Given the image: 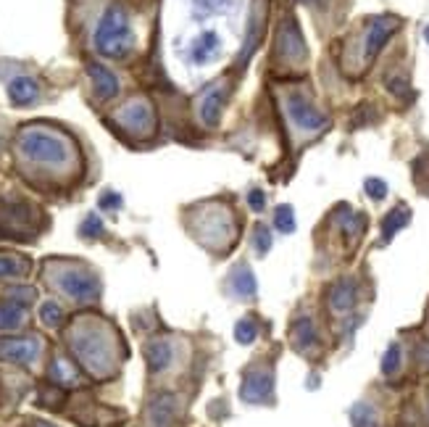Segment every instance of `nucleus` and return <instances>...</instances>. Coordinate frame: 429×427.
I'll return each mask as SVG.
<instances>
[{"label": "nucleus", "instance_id": "nucleus-1", "mask_svg": "<svg viewBox=\"0 0 429 427\" xmlns=\"http://www.w3.org/2000/svg\"><path fill=\"white\" fill-rule=\"evenodd\" d=\"M69 346L79 359V364L92 377H108L116 369L111 335L98 324H79L77 330L69 335Z\"/></svg>", "mask_w": 429, "mask_h": 427}, {"label": "nucleus", "instance_id": "nucleus-2", "mask_svg": "<svg viewBox=\"0 0 429 427\" xmlns=\"http://www.w3.org/2000/svg\"><path fill=\"white\" fill-rule=\"evenodd\" d=\"M95 51L105 58H124L134 45V35H132L130 16L124 11V6L111 3L103 11L98 27H95Z\"/></svg>", "mask_w": 429, "mask_h": 427}, {"label": "nucleus", "instance_id": "nucleus-3", "mask_svg": "<svg viewBox=\"0 0 429 427\" xmlns=\"http://www.w3.org/2000/svg\"><path fill=\"white\" fill-rule=\"evenodd\" d=\"M19 150L29 161L51 164V166H61L71 156V148L61 134L42 132V130H24L19 134Z\"/></svg>", "mask_w": 429, "mask_h": 427}, {"label": "nucleus", "instance_id": "nucleus-4", "mask_svg": "<svg viewBox=\"0 0 429 427\" xmlns=\"http://www.w3.org/2000/svg\"><path fill=\"white\" fill-rule=\"evenodd\" d=\"M58 288L64 290L69 298H74L79 304H87V301H95L100 295V282L92 272H85V269H66L58 277Z\"/></svg>", "mask_w": 429, "mask_h": 427}, {"label": "nucleus", "instance_id": "nucleus-5", "mask_svg": "<svg viewBox=\"0 0 429 427\" xmlns=\"http://www.w3.org/2000/svg\"><path fill=\"white\" fill-rule=\"evenodd\" d=\"M287 111H290V119L306 132H319L329 124V116L322 114L308 98H303L300 93H292L287 98Z\"/></svg>", "mask_w": 429, "mask_h": 427}, {"label": "nucleus", "instance_id": "nucleus-6", "mask_svg": "<svg viewBox=\"0 0 429 427\" xmlns=\"http://www.w3.org/2000/svg\"><path fill=\"white\" fill-rule=\"evenodd\" d=\"M274 390V377L266 369H247L240 385V399L245 403H263L272 399Z\"/></svg>", "mask_w": 429, "mask_h": 427}, {"label": "nucleus", "instance_id": "nucleus-7", "mask_svg": "<svg viewBox=\"0 0 429 427\" xmlns=\"http://www.w3.org/2000/svg\"><path fill=\"white\" fill-rule=\"evenodd\" d=\"M119 121L134 134H150L156 127V114L148 101H132L130 106H124V111L119 114Z\"/></svg>", "mask_w": 429, "mask_h": 427}, {"label": "nucleus", "instance_id": "nucleus-8", "mask_svg": "<svg viewBox=\"0 0 429 427\" xmlns=\"http://www.w3.org/2000/svg\"><path fill=\"white\" fill-rule=\"evenodd\" d=\"M398 29V19L395 16H379L369 24V32H366V40H364V58L371 61L374 55L385 48V42L390 40Z\"/></svg>", "mask_w": 429, "mask_h": 427}, {"label": "nucleus", "instance_id": "nucleus-9", "mask_svg": "<svg viewBox=\"0 0 429 427\" xmlns=\"http://www.w3.org/2000/svg\"><path fill=\"white\" fill-rule=\"evenodd\" d=\"M279 53L285 55L287 61H306V55H308V48H306V40L300 35L295 19H285L282 21V29H279Z\"/></svg>", "mask_w": 429, "mask_h": 427}, {"label": "nucleus", "instance_id": "nucleus-10", "mask_svg": "<svg viewBox=\"0 0 429 427\" xmlns=\"http://www.w3.org/2000/svg\"><path fill=\"white\" fill-rule=\"evenodd\" d=\"M40 356L37 338H16V340H0V359L13 364H32Z\"/></svg>", "mask_w": 429, "mask_h": 427}, {"label": "nucleus", "instance_id": "nucleus-11", "mask_svg": "<svg viewBox=\"0 0 429 427\" xmlns=\"http://www.w3.org/2000/svg\"><path fill=\"white\" fill-rule=\"evenodd\" d=\"M177 412H180V403H177V396L171 393H161L156 399L150 401L148 406V425L150 427H171L174 419H177Z\"/></svg>", "mask_w": 429, "mask_h": 427}, {"label": "nucleus", "instance_id": "nucleus-12", "mask_svg": "<svg viewBox=\"0 0 429 427\" xmlns=\"http://www.w3.org/2000/svg\"><path fill=\"white\" fill-rule=\"evenodd\" d=\"M87 74H90L98 101H111V98L119 95V77L108 67H103V64H87Z\"/></svg>", "mask_w": 429, "mask_h": 427}, {"label": "nucleus", "instance_id": "nucleus-13", "mask_svg": "<svg viewBox=\"0 0 429 427\" xmlns=\"http://www.w3.org/2000/svg\"><path fill=\"white\" fill-rule=\"evenodd\" d=\"M145 361H148L150 372H166L174 364V346H171V340L156 338V340L145 343Z\"/></svg>", "mask_w": 429, "mask_h": 427}, {"label": "nucleus", "instance_id": "nucleus-14", "mask_svg": "<svg viewBox=\"0 0 429 427\" xmlns=\"http://www.w3.org/2000/svg\"><path fill=\"white\" fill-rule=\"evenodd\" d=\"M356 298H358V285L345 277V280H338L332 288H329V308L335 314H345L356 306Z\"/></svg>", "mask_w": 429, "mask_h": 427}, {"label": "nucleus", "instance_id": "nucleus-15", "mask_svg": "<svg viewBox=\"0 0 429 427\" xmlns=\"http://www.w3.org/2000/svg\"><path fill=\"white\" fill-rule=\"evenodd\" d=\"M26 322V304L16 301V298H6L0 304V333H13Z\"/></svg>", "mask_w": 429, "mask_h": 427}, {"label": "nucleus", "instance_id": "nucleus-16", "mask_svg": "<svg viewBox=\"0 0 429 427\" xmlns=\"http://www.w3.org/2000/svg\"><path fill=\"white\" fill-rule=\"evenodd\" d=\"M40 95L37 82L32 77H16V80L8 82V98H11L13 106H29L35 103Z\"/></svg>", "mask_w": 429, "mask_h": 427}, {"label": "nucleus", "instance_id": "nucleus-17", "mask_svg": "<svg viewBox=\"0 0 429 427\" xmlns=\"http://www.w3.org/2000/svg\"><path fill=\"white\" fill-rule=\"evenodd\" d=\"M221 108H224V90L221 87H211L209 93L203 95L200 101V119L206 127H216L221 116Z\"/></svg>", "mask_w": 429, "mask_h": 427}, {"label": "nucleus", "instance_id": "nucleus-18", "mask_svg": "<svg viewBox=\"0 0 429 427\" xmlns=\"http://www.w3.org/2000/svg\"><path fill=\"white\" fill-rule=\"evenodd\" d=\"M263 19H266V14H263V6H261V0H256V8H253V14H250V27H247V40H245V45H243V53H240V64L247 61L250 53L259 48L261 29H263Z\"/></svg>", "mask_w": 429, "mask_h": 427}, {"label": "nucleus", "instance_id": "nucleus-19", "mask_svg": "<svg viewBox=\"0 0 429 427\" xmlns=\"http://www.w3.org/2000/svg\"><path fill=\"white\" fill-rule=\"evenodd\" d=\"M229 285H232V290L240 295V298H253V295L259 293V282L253 277L250 267H245V264L234 267L232 277H229Z\"/></svg>", "mask_w": 429, "mask_h": 427}, {"label": "nucleus", "instance_id": "nucleus-20", "mask_svg": "<svg viewBox=\"0 0 429 427\" xmlns=\"http://www.w3.org/2000/svg\"><path fill=\"white\" fill-rule=\"evenodd\" d=\"M219 55V35L213 29H206L200 37H198L195 48H193V61L195 64H209Z\"/></svg>", "mask_w": 429, "mask_h": 427}, {"label": "nucleus", "instance_id": "nucleus-21", "mask_svg": "<svg viewBox=\"0 0 429 427\" xmlns=\"http://www.w3.org/2000/svg\"><path fill=\"white\" fill-rule=\"evenodd\" d=\"M408 222H411V211H408V206H395V209L382 219V241L385 243L392 241V238H395Z\"/></svg>", "mask_w": 429, "mask_h": 427}, {"label": "nucleus", "instance_id": "nucleus-22", "mask_svg": "<svg viewBox=\"0 0 429 427\" xmlns=\"http://www.w3.org/2000/svg\"><path fill=\"white\" fill-rule=\"evenodd\" d=\"M292 343L298 351H308V346L316 343V327H313L311 317H300L292 324Z\"/></svg>", "mask_w": 429, "mask_h": 427}, {"label": "nucleus", "instance_id": "nucleus-23", "mask_svg": "<svg viewBox=\"0 0 429 427\" xmlns=\"http://www.w3.org/2000/svg\"><path fill=\"white\" fill-rule=\"evenodd\" d=\"M351 422L353 427H379V414L371 403H356L351 409Z\"/></svg>", "mask_w": 429, "mask_h": 427}, {"label": "nucleus", "instance_id": "nucleus-24", "mask_svg": "<svg viewBox=\"0 0 429 427\" xmlns=\"http://www.w3.org/2000/svg\"><path fill=\"white\" fill-rule=\"evenodd\" d=\"M51 380L58 385H77V369L66 359H53L51 364Z\"/></svg>", "mask_w": 429, "mask_h": 427}, {"label": "nucleus", "instance_id": "nucleus-25", "mask_svg": "<svg viewBox=\"0 0 429 427\" xmlns=\"http://www.w3.org/2000/svg\"><path fill=\"white\" fill-rule=\"evenodd\" d=\"M29 272V261L19 256L0 254V277H24Z\"/></svg>", "mask_w": 429, "mask_h": 427}, {"label": "nucleus", "instance_id": "nucleus-26", "mask_svg": "<svg viewBox=\"0 0 429 427\" xmlns=\"http://www.w3.org/2000/svg\"><path fill=\"white\" fill-rule=\"evenodd\" d=\"M256 338H259V324H256L253 317H245V320H240L234 324V340L237 343L250 346V343H256Z\"/></svg>", "mask_w": 429, "mask_h": 427}, {"label": "nucleus", "instance_id": "nucleus-27", "mask_svg": "<svg viewBox=\"0 0 429 427\" xmlns=\"http://www.w3.org/2000/svg\"><path fill=\"white\" fill-rule=\"evenodd\" d=\"M401 359H403V348H401V343H392L385 351V356H382V374L392 377V374L401 369Z\"/></svg>", "mask_w": 429, "mask_h": 427}, {"label": "nucleus", "instance_id": "nucleus-28", "mask_svg": "<svg viewBox=\"0 0 429 427\" xmlns=\"http://www.w3.org/2000/svg\"><path fill=\"white\" fill-rule=\"evenodd\" d=\"M40 320L45 327H58L61 322H64V308L58 306L55 301H45L42 306H40Z\"/></svg>", "mask_w": 429, "mask_h": 427}, {"label": "nucleus", "instance_id": "nucleus-29", "mask_svg": "<svg viewBox=\"0 0 429 427\" xmlns=\"http://www.w3.org/2000/svg\"><path fill=\"white\" fill-rule=\"evenodd\" d=\"M274 222H277V229L279 232H295V211L292 206H279L277 214H274Z\"/></svg>", "mask_w": 429, "mask_h": 427}, {"label": "nucleus", "instance_id": "nucleus-30", "mask_svg": "<svg viewBox=\"0 0 429 427\" xmlns=\"http://www.w3.org/2000/svg\"><path fill=\"white\" fill-rule=\"evenodd\" d=\"M229 6V0H195V14L198 16H211L219 14Z\"/></svg>", "mask_w": 429, "mask_h": 427}, {"label": "nucleus", "instance_id": "nucleus-31", "mask_svg": "<svg viewBox=\"0 0 429 427\" xmlns=\"http://www.w3.org/2000/svg\"><path fill=\"white\" fill-rule=\"evenodd\" d=\"M366 187V195L371 200H382L385 195H387V182L385 180H379V177H369L364 182Z\"/></svg>", "mask_w": 429, "mask_h": 427}, {"label": "nucleus", "instance_id": "nucleus-32", "mask_svg": "<svg viewBox=\"0 0 429 427\" xmlns=\"http://www.w3.org/2000/svg\"><path fill=\"white\" fill-rule=\"evenodd\" d=\"M103 232V222L95 216V214H90L85 222H82V227H79V235L82 238H98Z\"/></svg>", "mask_w": 429, "mask_h": 427}, {"label": "nucleus", "instance_id": "nucleus-33", "mask_svg": "<svg viewBox=\"0 0 429 427\" xmlns=\"http://www.w3.org/2000/svg\"><path fill=\"white\" fill-rule=\"evenodd\" d=\"M253 243H256V251H259L261 256L269 254V248H272V232H269L266 225H259V227H256V238H253Z\"/></svg>", "mask_w": 429, "mask_h": 427}, {"label": "nucleus", "instance_id": "nucleus-34", "mask_svg": "<svg viewBox=\"0 0 429 427\" xmlns=\"http://www.w3.org/2000/svg\"><path fill=\"white\" fill-rule=\"evenodd\" d=\"M247 203H250L253 211H263V209H266V193H261V190H250V193H247Z\"/></svg>", "mask_w": 429, "mask_h": 427}, {"label": "nucleus", "instance_id": "nucleus-35", "mask_svg": "<svg viewBox=\"0 0 429 427\" xmlns=\"http://www.w3.org/2000/svg\"><path fill=\"white\" fill-rule=\"evenodd\" d=\"M417 356H419V364H421L424 369H429V340H424V343L419 346Z\"/></svg>", "mask_w": 429, "mask_h": 427}, {"label": "nucleus", "instance_id": "nucleus-36", "mask_svg": "<svg viewBox=\"0 0 429 427\" xmlns=\"http://www.w3.org/2000/svg\"><path fill=\"white\" fill-rule=\"evenodd\" d=\"M390 93L408 95V82H405V80H390Z\"/></svg>", "mask_w": 429, "mask_h": 427}, {"label": "nucleus", "instance_id": "nucleus-37", "mask_svg": "<svg viewBox=\"0 0 429 427\" xmlns=\"http://www.w3.org/2000/svg\"><path fill=\"white\" fill-rule=\"evenodd\" d=\"M114 206H121V198H119V195H103V198H100V209H114Z\"/></svg>", "mask_w": 429, "mask_h": 427}, {"label": "nucleus", "instance_id": "nucleus-38", "mask_svg": "<svg viewBox=\"0 0 429 427\" xmlns=\"http://www.w3.org/2000/svg\"><path fill=\"white\" fill-rule=\"evenodd\" d=\"M298 3H303V6H319V8H322V6H326L329 0H298Z\"/></svg>", "mask_w": 429, "mask_h": 427}, {"label": "nucleus", "instance_id": "nucleus-39", "mask_svg": "<svg viewBox=\"0 0 429 427\" xmlns=\"http://www.w3.org/2000/svg\"><path fill=\"white\" fill-rule=\"evenodd\" d=\"M32 427H55V425H48V422H35Z\"/></svg>", "mask_w": 429, "mask_h": 427}, {"label": "nucleus", "instance_id": "nucleus-40", "mask_svg": "<svg viewBox=\"0 0 429 427\" xmlns=\"http://www.w3.org/2000/svg\"><path fill=\"white\" fill-rule=\"evenodd\" d=\"M424 40H427V42H429V27H427V29H424Z\"/></svg>", "mask_w": 429, "mask_h": 427}]
</instances>
